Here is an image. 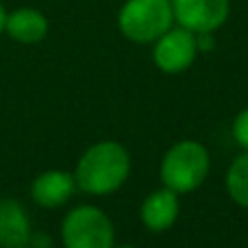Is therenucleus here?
Segmentation results:
<instances>
[{
    "label": "nucleus",
    "mask_w": 248,
    "mask_h": 248,
    "mask_svg": "<svg viewBox=\"0 0 248 248\" xmlns=\"http://www.w3.org/2000/svg\"><path fill=\"white\" fill-rule=\"evenodd\" d=\"M233 140L242 150H248V107H244L233 120Z\"/></svg>",
    "instance_id": "obj_12"
},
{
    "label": "nucleus",
    "mask_w": 248,
    "mask_h": 248,
    "mask_svg": "<svg viewBox=\"0 0 248 248\" xmlns=\"http://www.w3.org/2000/svg\"><path fill=\"white\" fill-rule=\"evenodd\" d=\"M174 22L196 35L216 33L229 20V0H172Z\"/></svg>",
    "instance_id": "obj_6"
},
{
    "label": "nucleus",
    "mask_w": 248,
    "mask_h": 248,
    "mask_svg": "<svg viewBox=\"0 0 248 248\" xmlns=\"http://www.w3.org/2000/svg\"><path fill=\"white\" fill-rule=\"evenodd\" d=\"M33 227L26 209L13 198H0V248L31 244Z\"/></svg>",
    "instance_id": "obj_10"
},
{
    "label": "nucleus",
    "mask_w": 248,
    "mask_h": 248,
    "mask_svg": "<svg viewBox=\"0 0 248 248\" xmlns=\"http://www.w3.org/2000/svg\"><path fill=\"white\" fill-rule=\"evenodd\" d=\"M113 248H137V246H128V244H122V246H113Z\"/></svg>",
    "instance_id": "obj_14"
},
{
    "label": "nucleus",
    "mask_w": 248,
    "mask_h": 248,
    "mask_svg": "<svg viewBox=\"0 0 248 248\" xmlns=\"http://www.w3.org/2000/svg\"><path fill=\"white\" fill-rule=\"evenodd\" d=\"M48 31H50V22L39 9L20 7L16 11L7 13L4 33L17 44H24V46L39 44L46 39Z\"/></svg>",
    "instance_id": "obj_9"
},
{
    "label": "nucleus",
    "mask_w": 248,
    "mask_h": 248,
    "mask_svg": "<svg viewBox=\"0 0 248 248\" xmlns=\"http://www.w3.org/2000/svg\"><path fill=\"white\" fill-rule=\"evenodd\" d=\"M4 24H7V9H4V4L0 2V35L4 33Z\"/></svg>",
    "instance_id": "obj_13"
},
{
    "label": "nucleus",
    "mask_w": 248,
    "mask_h": 248,
    "mask_svg": "<svg viewBox=\"0 0 248 248\" xmlns=\"http://www.w3.org/2000/svg\"><path fill=\"white\" fill-rule=\"evenodd\" d=\"M211 170V157L205 144L196 140H181L172 144L161 157L159 179L163 187L179 196L192 194L207 181Z\"/></svg>",
    "instance_id": "obj_2"
},
{
    "label": "nucleus",
    "mask_w": 248,
    "mask_h": 248,
    "mask_svg": "<svg viewBox=\"0 0 248 248\" xmlns=\"http://www.w3.org/2000/svg\"><path fill=\"white\" fill-rule=\"evenodd\" d=\"M77 192V181L72 172L65 170H46L37 174L31 183V196L44 209L63 207Z\"/></svg>",
    "instance_id": "obj_8"
},
{
    "label": "nucleus",
    "mask_w": 248,
    "mask_h": 248,
    "mask_svg": "<svg viewBox=\"0 0 248 248\" xmlns=\"http://www.w3.org/2000/svg\"><path fill=\"white\" fill-rule=\"evenodd\" d=\"M198 37L196 33L183 29H170L155 42L153 61L163 74H181L194 65L198 57Z\"/></svg>",
    "instance_id": "obj_5"
},
{
    "label": "nucleus",
    "mask_w": 248,
    "mask_h": 248,
    "mask_svg": "<svg viewBox=\"0 0 248 248\" xmlns=\"http://www.w3.org/2000/svg\"><path fill=\"white\" fill-rule=\"evenodd\" d=\"M63 248H113L116 227L111 218L96 205H78L61 222Z\"/></svg>",
    "instance_id": "obj_4"
},
{
    "label": "nucleus",
    "mask_w": 248,
    "mask_h": 248,
    "mask_svg": "<svg viewBox=\"0 0 248 248\" xmlns=\"http://www.w3.org/2000/svg\"><path fill=\"white\" fill-rule=\"evenodd\" d=\"M77 189L90 196H109L126 183L131 174V155L124 144L103 140L92 144L74 168Z\"/></svg>",
    "instance_id": "obj_1"
},
{
    "label": "nucleus",
    "mask_w": 248,
    "mask_h": 248,
    "mask_svg": "<svg viewBox=\"0 0 248 248\" xmlns=\"http://www.w3.org/2000/svg\"><path fill=\"white\" fill-rule=\"evenodd\" d=\"M227 194L237 207L248 209V150L237 155L224 174Z\"/></svg>",
    "instance_id": "obj_11"
},
{
    "label": "nucleus",
    "mask_w": 248,
    "mask_h": 248,
    "mask_svg": "<svg viewBox=\"0 0 248 248\" xmlns=\"http://www.w3.org/2000/svg\"><path fill=\"white\" fill-rule=\"evenodd\" d=\"M20 248H37V246H33V244H26V246H20Z\"/></svg>",
    "instance_id": "obj_15"
},
{
    "label": "nucleus",
    "mask_w": 248,
    "mask_h": 248,
    "mask_svg": "<svg viewBox=\"0 0 248 248\" xmlns=\"http://www.w3.org/2000/svg\"><path fill=\"white\" fill-rule=\"evenodd\" d=\"M179 214H181L179 194L168 187H159L155 192H150L140 207L141 224L153 233H163L168 229H172L174 222L179 220Z\"/></svg>",
    "instance_id": "obj_7"
},
{
    "label": "nucleus",
    "mask_w": 248,
    "mask_h": 248,
    "mask_svg": "<svg viewBox=\"0 0 248 248\" xmlns=\"http://www.w3.org/2000/svg\"><path fill=\"white\" fill-rule=\"evenodd\" d=\"M172 24V0H126L118 11V29L133 44H155Z\"/></svg>",
    "instance_id": "obj_3"
}]
</instances>
